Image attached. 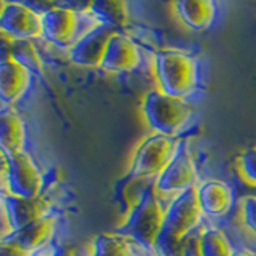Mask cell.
Returning a JSON list of instances; mask_svg holds the SVG:
<instances>
[{"instance_id":"cell-20","label":"cell","mask_w":256,"mask_h":256,"mask_svg":"<svg viewBox=\"0 0 256 256\" xmlns=\"http://www.w3.org/2000/svg\"><path fill=\"white\" fill-rule=\"evenodd\" d=\"M133 244L136 242L118 232L100 234L93 240L92 256H140Z\"/></svg>"},{"instance_id":"cell-9","label":"cell","mask_w":256,"mask_h":256,"mask_svg":"<svg viewBox=\"0 0 256 256\" xmlns=\"http://www.w3.org/2000/svg\"><path fill=\"white\" fill-rule=\"evenodd\" d=\"M197 168L189 149L182 142L181 149L165 170L156 178L157 194H176L180 196L197 186Z\"/></svg>"},{"instance_id":"cell-7","label":"cell","mask_w":256,"mask_h":256,"mask_svg":"<svg viewBox=\"0 0 256 256\" xmlns=\"http://www.w3.org/2000/svg\"><path fill=\"white\" fill-rule=\"evenodd\" d=\"M0 28L13 42L44 37V13L20 2H2Z\"/></svg>"},{"instance_id":"cell-5","label":"cell","mask_w":256,"mask_h":256,"mask_svg":"<svg viewBox=\"0 0 256 256\" xmlns=\"http://www.w3.org/2000/svg\"><path fill=\"white\" fill-rule=\"evenodd\" d=\"M88 20H96L90 10L78 12L69 6H52L44 12V38L62 50H70L90 32L82 29L84 21Z\"/></svg>"},{"instance_id":"cell-12","label":"cell","mask_w":256,"mask_h":256,"mask_svg":"<svg viewBox=\"0 0 256 256\" xmlns=\"http://www.w3.org/2000/svg\"><path fill=\"white\" fill-rule=\"evenodd\" d=\"M30 70L16 61L10 53L4 54L0 64V96L5 106L20 101L30 86Z\"/></svg>"},{"instance_id":"cell-4","label":"cell","mask_w":256,"mask_h":256,"mask_svg":"<svg viewBox=\"0 0 256 256\" xmlns=\"http://www.w3.org/2000/svg\"><path fill=\"white\" fill-rule=\"evenodd\" d=\"M182 142L176 136H166L152 132L136 148L128 173L157 178L178 154Z\"/></svg>"},{"instance_id":"cell-23","label":"cell","mask_w":256,"mask_h":256,"mask_svg":"<svg viewBox=\"0 0 256 256\" xmlns=\"http://www.w3.org/2000/svg\"><path fill=\"white\" fill-rule=\"evenodd\" d=\"M182 240L184 238H178L164 228L154 250L160 256H182Z\"/></svg>"},{"instance_id":"cell-15","label":"cell","mask_w":256,"mask_h":256,"mask_svg":"<svg viewBox=\"0 0 256 256\" xmlns=\"http://www.w3.org/2000/svg\"><path fill=\"white\" fill-rule=\"evenodd\" d=\"M197 194L204 214L210 218L226 216L234 205V190L230 189L229 184L218 180L202 182L197 188Z\"/></svg>"},{"instance_id":"cell-24","label":"cell","mask_w":256,"mask_h":256,"mask_svg":"<svg viewBox=\"0 0 256 256\" xmlns=\"http://www.w3.org/2000/svg\"><path fill=\"white\" fill-rule=\"evenodd\" d=\"M238 170L244 180L256 188V148L246 149L238 157Z\"/></svg>"},{"instance_id":"cell-30","label":"cell","mask_w":256,"mask_h":256,"mask_svg":"<svg viewBox=\"0 0 256 256\" xmlns=\"http://www.w3.org/2000/svg\"><path fill=\"white\" fill-rule=\"evenodd\" d=\"M32 256H38V254H32Z\"/></svg>"},{"instance_id":"cell-22","label":"cell","mask_w":256,"mask_h":256,"mask_svg":"<svg viewBox=\"0 0 256 256\" xmlns=\"http://www.w3.org/2000/svg\"><path fill=\"white\" fill-rule=\"evenodd\" d=\"M204 256H234L228 237L220 229L208 228L202 232Z\"/></svg>"},{"instance_id":"cell-21","label":"cell","mask_w":256,"mask_h":256,"mask_svg":"<svg viewBox=\"0 0 256 256\" xmlns=\"http://www.w3.org/2000/svg\"><path fill=\"white\" fill-rule=\"evenodd\" d=\"M10 54L13 58L21 62L24 68H28L30 72L36 74H44V61L40 58L37 48L30 40H20V42L12 44Z\"/></svg>"},{"instance_id":"cell-8","label":"cell","mask_w":256,"mask_h":256,"mask_svg":"<svg viewBox=\"0 0 256 256\" xmlns=\"http://www.w3.org/2000/svg\"><path fill=\"white\" fill-rule=\"evenodd\" d=\"M202 216L204 212L198 202L197 188L189 189L176 196L172 204L166 206L165 229L178 238H184L190 232L197 230Z\"/></svg>"},{"instance_id":"cell-16","label":"cell","mask_w":256,"mask_h":256,"mask_svg":"<svg viewBox=\"0 0 256 256\" xmlns=\"http://www.w3.org/2000/svg\"><path fill=\"white\" fill-rule=\"evenodd\" d=\"M174 14L188 29L208 30L216 20V4L212 0H181L173 4Z\"/></svg>"},{"instance_id":"cell-3","label":"cell","mask_w":256,"mask_h":256,"mask_svg":"<svg viewBox=\"0 0 256 256\" xmlns=\"http://www.w3.org/2000/svg\"><path fill=\"white\" fill-rule=\"evenodd\" d=\"M165 213L162 202L156 189L144 197L142 202L126 216L125 222L120 226L118 234H122L142 248H156L157 238L165 228Z\"/></svg>"},{"instance_id":"cell-6","label":"cell","mask_w":256,"mask_h":256,"mask_svg":"<svg viewBox=\"0 0 256 256\" xmlns=\"http://www.w3.org/2000/svg\"><path fill=\"white\" fill-rule=\"evenodd\" d=\"M4 184L8 194L20 197H40L44 188L42 173L38 166L26 152L14 156H6L4 152Z\"/></svg>"},{"instance_id":"cell-11","label":"cell","mask_w":256,"mask_h":256,"mask_svg":"<svg viewBox=\"0 0 256 256\" xmlns=\"http://www.w3.org/2000/svg\"><path fill=\"white\" fill-rule=\"evenodd\" d=\"M141 64V52L133 40L124 32H114L108 44L101 68L108 72H132Z\"/></svg>"},{"instance_id":"cell-26","label":"cell","mask_w":256,"mask_h":256,"mask_svg":"<svg viewBox=\"0 0 256 256\" xmlns=\"http://www.w3.org/2000/svg\"><path fill=\"white\" fill-rule=\"evenodd\" d=\"M242 210H244V222L246 224L248 229L256 234V194L244 198Z\"/></svg>"},{"instance_id":"cell-18","label":"cell","mask_w":256,"mask_h":256,"mask_svg":"<svg viewBox=\"0 0 256 256\" xmlns=\"http://www.w3.org/2000/svg\"><path fill=\"white\" fill-rule=\"evenodd\" d=\"M54 229H56L54 218L45 216V218L34 221L32 224H29V226L14 232L12 238H8V240H13V242L20 244L22 248H26L28 252L34 253L40 250L42 246H45L46 244L52 242V238L54 236Z\"/></svg>"},{"instance_id":"cell-10","label":"cell","mask_w":256,"mask_h":256,"mask_svg":"<svg viewBox=\"0 0 256 256\" xmlns=\"http://www.w3.org/2000/svg\"><path fill=\"white\" fill-rule=\"evenodd\" d=\"M112 36H114V30L108 28H94L69 50L70 62L82 68H101Z\"/></svg>"},{"instance_id":"cell-17","label":"cell","mask_w":256,"mask_h":256,"mask_svg":"<svg viewBox=\"0 0 256 256\" xmlns=\"http://www.w3.org/2000/svg\"><path fill=\"white\" fill-rule=\"evenodd\" d=\"M0 142L6 156H14L24 152L26 144V125L21 116L13 109L4 108L0 118Z\"/></svg>"},{"instance_id":"cell-29","label":"cell","mask_w":256,"mask_h":256,"mask_svg":"<svg viewBox=\"0 0 256 256\" xmlns=\"http://www.w3.org/2000/svg\"><path fill=\"white\" fill-rule=\"evenodd\" d=\"M234 256H256V254L248 253V252H234Z\"/></svg>"},{"instance_id":"cell-2","label":"cell","mask_w":256,"mask_h":256,"mask_svg":"<svg viewBox=\"0 0 256 256\" xmlns=\"http://www.w3.org/2000/svg\"><path fill=\"white\" fill-rule=\"evenodd\" d=\"M141 110L154 133L166 136H176L192 117V108L186 100L166 94L158 88L144 94Z\"/></svg>"},{"instance_id":"cell-19","label":"cell","mask_w":256,"mask_h":256,"mask_svg":"<svg viewBox=\"0 0 256 256\" xmlns=\"http://www.w3.org/2000/svg\"><path fill=\"white\" fill-rule=\"evenodd\" d=\"M88 10L93 13L101 26L108 28L114 32H120L128 24V4L114 2V0H100L88 5Z\"/></svg>"},{"instance_id":"cell-28","label":"cell","mask_w":256,"mask_h":256,"mask_svg":"<svg viewBox=\"0 0 256 256\" xmlns=\"http://www.w3.org/2000/svg\"><path fill=\"white\" fill-rule=\"evenodd\" d=\"M52 256H76V254L70 250H68V248H58V250H56Z\"/></svg>"},{"instance_id":"cell-13","label":"cell","mask_w":256,"mask_h":256,"mask_svg":"<svg viewBox=\"0 0 256 256\" xmlns=\"http://www.w3.org/2000/svg\"><path fill=\"white\" fill-rule=\"evenodd\" d=\"M14 232L29 226L34 221H38L48 216L50 204L40 197H20L14 194H4V205Z\"/></svg>"},{"instance_id":"cell-14","label":"cell","mask_w":256,"mask_h":256,"mask_svg":"<svg viewBox=\"0 0 256 256\" xmlns=\"http://www.w3.org/2000/svg\"><path fill=\"white\" fill-rule=\"evenodd\" d=\"M156 189V178L126 173L114 186V202L124 214H130L150 190Z\"/></svg>"},{"instance_id":"cell-1","label":"cell","mask_w":256,"mask_h":256,"mask_svg":"<svg viewBox=\"0 0 256 256\" xmlns=\"http://www.w3.org/2000/svg\"><path fill=\"white\" fill-rule=\"evenodd\" d=\"M154 72L158 90L176 98H186L197 88V61L180 50H160L154 58Z\"/></svg>"},{"instance_id":"cell-25","label":"cell","mask_w":256,"mask_h":256,"mask_svg":"<svg viewBox=\"0 0 256 256\" xmlns=\"http://www.w3.org/2000/svg\"><path fill=\"white\" fill-rule=\"evenodd\" d=\"M182 256H204L202 252V232H190L182 240Z\"/></svg>"},{"instance_id":"cell-27","label":"cell","mask_w":256,"mask_h":256,"mask_svg":"<svg viewBox=\"0 0 256 256\" xmlns=\"http://www.w3.org/2000/svg\"><path fill=\"white\" fill-rule=\"evenodd\" d=\"M34 253L28 252L20 244L13 242V240H4L2 246H0V256H32Z\"/></svg>"}]
</instances>
